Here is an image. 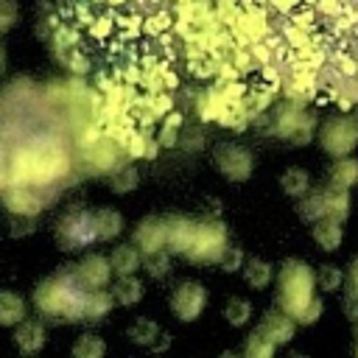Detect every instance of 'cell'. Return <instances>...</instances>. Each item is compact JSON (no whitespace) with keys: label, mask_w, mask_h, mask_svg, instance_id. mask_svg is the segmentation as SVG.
<instances>
[{"label":"cell","mask_w":358,"mask_h":358,"mask_svg":"<svg viewBox=\"0 0 358 358\" xmlns=\"http://www.w3.org/2000/svg\"><path fill=\"white\" fill-rule=\"evenodd\" d=\"M50 45L98 67L95 117L123 148L187 106L243 129L277 98L358 103V0H62Z\"/></svg>","instance_id":"obj_1"},{"label":"cell","mask_w":358,"mask_h":358,"mask_svg":"<svg viewBox=\"0 0 358 358\" xmlns=\"http://www.w3.org/2000/svg\"><path fill=\"white\" fill-rule=\"evenodd\" d=\"M67 171H70V154L64 143L53 134L31 137L8 157V185L45 187L67 176Z\"/></svg>","instance_id":"obj_2"},{"label":"cell","mask_w":358,"mask_h":358,"mask_svg":"<svg viewBox=\"0 0 358 358\" xmlns=\"http://www.w3.org/2000/svg\"><path fill=\"white\" fill-rule=\"evenodd\" d=\"M90 288H84L70 266V271H59L48 280L39 282L34 302L42 313L62 319V322H78L81 319V308H84V296Z\"/></svg>","instance_id":"obj_3"},{"label":"cell","mask_w":358,"mask_h":358,"mask_svg":"<svg viewBox=\"0 0 358 358\" xmlns=\"http://www.w3.org/2000/svg\"><path fill=\"white\" fill-rule=\"evenodd\" d=\"M313 268L299 257H285L277 271V305L282 313L296 319L302 308L313 299Z\"/></svg>","instance_id":"obj_4"},{"label":"cell","mask_w":358,"mask_h":358,"mask_svg":"<svg viewBox=\"0 0 358 358\" xmlns=\"http://www.w3.org/2000/svg\"><path fill=\"white\" fill-rule=\"evenodd\" d=\"M319 145L336 159L347 157L358 145V117L355 115H333L319 129Z\"/></svg>","instance_id":"obj_5"},{"label":"cell","mask_w":358,"mask_h":358,"mask_svg":"<svg viewBox=\"0 0 358 358\" xmlns=\"http://www.w3.org/2000/svg\"><path fill=\"white\" fill-rule=\"evenodd\" d=\"M313 129H316V117L310 112H305L302 106H296V103L280 106V112L271 123L274 137L288 140L291 145H308L313 140Z\"/></svg>","instance_id":"obj_6"},{"label":"cell","mask_w":358,"mask_h":358,"mask_svg":"<svg viewBox=\"0 0 358 358\" xmlns=\"http://www.w3.org/2000/svg\"><path fill=\"white\" fill-rule=\"evenodd\" d=\"M227 243H229L227 241V227L218 218H199V232H196V241H193L190 252L185 255V260L201 263V266L218 263Z\"/></svg>","instance_id":"obj_7"},{"label":"cell","mask_w":358,"mask_h":358,"mask_svg":"<svg viewBox=\"0 0 358 358\" xmlns=\"http://www.w3.org/2000/svg\"><path fill=\"white\" fill-rule=\"evenodd\" d=\"M207 302H210V294H207V288H204L201 282H196V280H182V282H176L173 291H171V296H168V308H171V313H173L179 322H196V319L204 313Z\"/></svg>","instance_id":"obj_8"},{"label":"cell","mask_w":358,"mask_h":358,"mask_svg":"<svg viewBox=\"0 0 358 358\" xmlns=\"http://www.w3.org/2000/svg\"><path fill=\"white\" fill-rule=\"evenodd\" d=\"M213 165L218 168V173L229 182H246L255 171V157L249 148L238 145V143H221L213 148Z\"/></svg>","instance_id":"obj_9"},{"label":"cell","mask_w":358,"mask_h":358,"mask_svg":"<svg viewBox=\"0 0 358 358\" xmlns=\"http://www.w3.org/2000/svg\"><path fill=\"white\" fill-rule=\"evenodd\" d=\"M56 238L62 243V249L73 252V249H84L90 243H95V229H92V210H70L59 227H56Z\"/></svg>","instance_id":"obj_10"},{"label":"cell","mask_w":358,"mask_h":358,"mask_svg":"<svg viewBox=\"0 0 358 358\" xmlns=\"http://www.w3.org/2000/svg\"><path fill=\"white\" fill-rule=\"evenodd\" d=\"M3 207L20 218H34L45 201L42 196L36 193V187H28V185H6L3 187Z\"/></svg>","instance_id":"obj_11"},{"label":"cell","mask_w":358,"mask_h":358,"mask_svg":"<svg viewBox=\"0 0 358 358\" xmlns=\"http://www.w3.org/2000/svg\"><path fill=\"white\" fill-rule=\"evenodd\" d=\"M255 330L260 336H266L274 347H282V344H288L296 336V322L288 313H282L280 308H274V310H266L263 313V319H260V324Z\"/></svg>","instance_id":"obj_12"},{"label":"cell","mask_w":358,"mask_h":358,"mask_svg":"<svg viewBox=\"0 0 358 358\" xmlns=\"http://www.w3.org/2000/svg\"><path fill=\"white\" fill-rule=\"evenodd\" d=\"M73 271H76V277H78V282H81L84 288H106L109 280H112L109 260H106L103 255H98V252L84 255L81 263L73 266Z\"/></svg>","instance_id":"obj_13"},{"label":"cell","mask_w":358,"mask_h":358,"mask_svg":"<svg viewBox=\"0 0 358 358\" xmlns=\"http://www.w3.org/2000/svg\"><path fill=\"white\" fill-rule=\"evenodd\" d=\"M134 246L140 255L165 249V215H145L134 227Z\"/></svg>","instance_id":"obj_14"},{"label":"cell","mask_w":358,"mask_h":358,"mask_svg":"<svg viewBox=\"0 0 358 358\" xmlns=\"http://www.w3.org/2000/svg\"><path fill=\"white\" fill-rule=\"evenodd\" d=\"M352 185H358V159L355 157H336L327 168V187L336 190H350Z\"/></svg>","instance_id":"obj_15"},{"label":"cell","mask_w":358,"mask_h":358,"mask_svg":"<svg viewBox=\"0 0 358 358\" xmlns=\"http://www.w3.org/2000/svg\"><path fill=\"white\" fill-rule=\"evenodd\" d=\"M17 330H14V344L20 347V352H31V355H36L42 347H45V327H42V322H36V319H22L20 324H14Z\"/></svg>","instance_id":"obj_16"},{"label":"cell","mask_w":358,"mask_h":358,"mask_svg":"<svg viewBox=\"0 0 358 358\" xmlns=\"http://www.w3.org/2000/svg\"><path fill=\"white\" fill-rule=\"evenodd\" d=\"M310 232H313V241H316L324 252H336V249L341 246V238H344V227H341V221L327 218V215L316 218V221L310 224Z\"/></svg>","instance_id":"obj_17"},{"label":"cell","mask_w":358,"mask_h":358,"mask_svg":"<svg viewBox=\"0 0 358 358\" xmlns=\"http://www.w3.org/2000/svg\"><path fill=\"white\" fill-rule=\"evenodd\" d=\"M92 229H95V241H112L123 232V215L112 207L92 210Z\"/></svg>","instance_id":"obj_18"},{"label":"cell","mask_w":358,"mask_h":358,"mask_svg":"<svg viewBox=\"0 0 358 358\" xmlns=\"http://www.w3.org/2000/svg\"><path fill=\"white\" fill-rule=\"evenodd\" d=\"M106 260H109L112 274L123 277V274H137L143 255L137 252V246H134V243H120V246H115V249H112V255H109Z\"/></svg>","instance_id":"obj_19"},{"label":"cell","mask_w":358,"mask_h":358,"mask_svg":"<svg viewBox=\"0 0 358 358\" xmlns=\"http://www.w3.org/2000/svg\"><path fill=\"white\" fill-rule=\"evenodd\" d=\"M112 302L115 305H123V308H131V305H137L140 299H143V294H145V285L134 277V274H123V277H117L115 280V285H112Z\"/></svg>","instance_id":"obj_20"},{"label":"cell","mask_w":358,"mask_h":358,"mask_svg":"<svg viewBox=\"0 0 358 358\" xmlns=\"http://www.w3.org/2000/svg\"><path fill=\"white\" fill-rule=\"evenodd\" d=\"M241 271H243L246 285L255 288V291L268 288V282L274 280V266L268 260H263V257H246L243 266H241Z\"/></svg>","instance_id":"obj_21"},{"label":"cell","mask_w":358,"mask_h":358,"mask_svg":"<svg viewBox=\"0 0 358 358\" xmlns=\"http://www.w3.org/2000/svg\"><path fill=\"white\" fill-rule=\"evenodd\" d=\"M112 294L106 288H90L84 296V308H81V322H98L112 310Z\"/></svg>","instance_id":"obj_22"},{"label":"cell","mask_w":358,"mask_h":358,"mask_svg":"<svg viewBox=\"0 0 358 358\" xmlns=\"http://www.w3.org/2000/svg\"><path fill=\"white\" fill-rule=\"evenodd\" d=\"M25 313H28V305H25V299H22L20 294H14V291H0V324H3V327L20 324V322L25 319Z\"/></svg>","instance_id":"obj_23"},{"label":"cell","mask_w":358,"mask_h":358,"mask_svg":"<svg viewBox=\"0 0 358 358\" xmlns=\"http://www.w3.org/2000/svg\"><path fill=\"white\" fill-rule=\"evenodd\" d=\"M280 190L285 193V196H291V199H299V196H305L308 190H310V173L305 171V168H288V171H282V176H280Z\"/></svg>","instance_id":"obj_24"},{"label":"cell","mask_w":358,"mask_h":358,"mask_svg":"<svg viewBox=\"0 0 358 358\" xmlns=\"http://www.w3.org/2000/svg\"><path fill=\"white\" fill-rule=\"evenodd\" d=\"M322 204H324L327 218H336L341 224L347 221V215H350V193L347 190H336V187L322 190Z\"/></svg>","instance_id":"obj_25"},{"label":"cell","mask_w":358,"mask_h":358,"mask_svg":"<svg viewBox=\"0 0 358 358\" xmlns=\"http://www.w3.org/2000/svg\"><path fill=\"white\" fill-rule=\"evenodd\" d=\"M73 358H103L106 355V341L98 333H81L73 341Z\"/></svg>","instance_id":"obj_26"},{"label":"cell","mask_w":358,"mask_h":358,"mask_svg":"<svg viewBox=\"0 0 358 358\" xmlns=\"http://www.w3.org/2000/svg\"><path fill=\"white\" fill-rule=\"evenodd\" d=\"M159 330H162V327H159L154 319L140 316V319H134V322L129 324L126 336H129V341H134V344H140V347H151V344H154V338L159 336Z\"/></svg>","instance_id":"obj_27"},{"label":"cell","mask_w":358,"mask_h":358,"mask_svg":"<svg viewBox=\"0 0 358 358\" xmlns=\"http://www.w3.org/2000/svg\"><path fill=\"white\" fill-rule=\"evenodd\" d=\"M296 215L305 221V224H313L316 218L324 215V204H322V190H308L305 196H299L296 201Z\"/></svg>","instance_id":"obj_28"},{"label":"cell","mask_w":358,"mask_h":358,"mask_svg":"<svg viewBox=\"0 0 358 358\" xmlns=\"http://www.w3.org/2000/svg\"><path fill=\"white\" fill-rule=\"evenodd\" d=\"M137 182H140V173H137V168L134 165H120V168H115L112 171V176H109V187H112V193H131L134 187H137Z\"/></svg>","instance_id":"obj_29"},{"label":"cell","mask_w":358,"mask_h":358,"mask_svg":"<svg viewBox=\"0 0 358 358\" xmlns=\"http://www.w3.org/2000/svg\"><path fill=\"white\" fill-rule=\"evenodd\" d=\"M140 268H145V274H148V277L162 280V277H168V274H171V255H168L165 249H159V252H148V255H143Z\"/></svg>","instance_id":"obj_30"},{"label":"cell","mask_w":358,"mask_h":358,"mask_svg":"<svg viewBox=\"0 0 358 358\" xmlns=\"http://www.w3.org/2000/svg\"><path fill=\"white\" fill-rule=\"evenodd\" d=\"M224 319H227L232 327H243V324L252 319V302L243 299V296H232V299L224 305Z\"/></svg>","instance_id":"obj_31"},{"label":"cell","mask_w":358,"mask_h":358,"mask_svg":"<svg viewBox=\"0 0 358 358\" xmlns=\"http://www.w3.org/2000/svg\"><path fill=\"white\" fill-rule=\"evenodd\" d=\"M313 282L322 288V291H338L341 288V282H344V271L338 268V266H333V263H324V266H319V271L313 274Z\"/></svg>","instance_id":"obj_32"},{"label":"cell","mask_w":358,"mask_h":358,"mask_svg":"<svg viewBox=\"0 0 358 358\" xmlns=\"http://www.w3.org/2000/svg\"><path fill=\"white\" fill-rule=\"evenodd\" d=\"M274 352H277V347L266 336H260L257 330L249 333L246 347H243V358H274Z\"/></svg>","instance_id":"obj_33"},{"label":"cell","mask_w":358,"mask_h":358,"mask_svg":"<svg viewBox=\"0 0 358 358\" xmlns=\"http://www.w3.org/2000/svg\"><path fill=\"white\" fill-rule=\"evenodd\" d=\"M243 260H246L243 249H241V246H229V243H227V246H224V252H221V257H218V266H221V271L232 274V271H241Z\"/></svg>","instance_id":"obj_34"},{"label":"cell","mask_w":358,"mask_h":358,"mask_svg":"<svg viewBox=\"0 0 358 358\" xmlns=\"http://www.w3.org/2000/svg\"><path fill=\"white\" fill-rule=\"evenodd\" d=\"M322 310H324V299L313 294V299H310V302H308V305L302 308V313H299V316H296L294 322H296V324H305V327H308V324H313V322H319V319H322Z\"/></svg>","instance_id":"obj_35"},{"label":"cell","mask_w":358,"mask_h":358,"mask_svg":"<svg viewBox=\"0 0 358 358\" xmlns=\"http://www.w3.org/2000/svg\"><path fill=\"white\" fill-rule=\"evenodd\" d=\"M17 17H20L17 3L14 0H0V34H6L8 28H14Z\"/></svg>","instance_id":"obj_36"},{"label":"cell","mask_w":358,"mask_h":358,"mask_svg":"<svg viewBox=\"0 0 358 358\" xmlns=\"http://www.w3.org/2000/svg\"><path fill=\"white\" fill-rule=\"evenodd\" d=\"M347 291L344 294H352V296H358V257H352L350 260V266H347V271H344V282H341Z\"/></svg>","instance_id":"obj_37"},{"label":"cell","mask_w":358,"mask_h":358,"mask_svg":"<svg viewBox=\"0 0 358 358\" xmlns=\"http://www.w3.org/2000/svg\"><path fill=\"white\" fill-rule=\"evenodd\" d=\"M344 316L355 324L358 322V296H352V294H344Z\"/></svg>","instance_id":"obj_38"},{"label":"cell","mask_w":358,"mask_h":358,"mask_svg":"<svg viewBox=\"0 0 358 358\" xmlns=\"http://www.w3.org/2000/svg\"><path fill=\"white\" fill-rule=\"evenodd\" d=\"M171 347V333H165V330H159V336L154 338V344H151V350L154 352H165Z\"/></svg>","instance_id":"obj_39"},{"label":"cell","mask_w":358,"mask_h":358,"mask_svg":"<svg viewBox=\"0 0 358 358\" xmlns=\"http://www.w3.org/2000/svg\"><path fill=\"white\" fill-rule=\"evenodd\" d=\"M218 358H243V355H238V352H235V350H224V352H221V355H218Z\"/></svg>","instance_id":"obj_40"},{"label":"cell","mask_w":358,"mask_h":358,"mask_svg":"<svg viewBox=\"0 0 358 358\" xmlns=\"http://www.w3.org/2000/svg\"><path fill=\"white\" fill-rule=\"evenodd\" d=\"M3 70H6V50L0 48V73H3Z\"/></svg>","instance_id":"obj_41"},{"label":"cell","mask_w":358,"mask_h":358,"mask_svg":"<svg viewBox=\"0 0 358 358\" xmlns=\"http://www.w3.org/2000/svg\"><path fill=\"white\" fill-rule=\"evenodd\" d=\"M285 358H308V355H305V352H288Z\"/></svg>","instance_id":"obj_42"},{"label":"cell","mask_w":358,"mask_h":358,"mask_svg":"<svg viewBox=\"0 0 358 358\" xmlns=\"http://www.w3.org/2000/svg\"><path fill=\"white\" fill-rule=\"evenodd\" d=\"M352 336H355V352H358V322H355V333Z\"/></svg>","instance_id":"obj_43"},{"label":"cell","mask_w":358,"mask_h":358,"mask_svg":"<svg viewBox=\"0 0 358 358\" xmlns=\"http://www.w3.org/2000/svg\"><path fill=\"white\" fill-rule=\"evenodd\" d=\"M20 358H34V355H31V352H22V355H20Z\"/></svg>","instance_id":"obj_44"}]
</instances>
